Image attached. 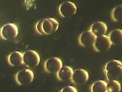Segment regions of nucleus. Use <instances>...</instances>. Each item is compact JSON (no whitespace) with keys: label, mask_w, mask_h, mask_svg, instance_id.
Segmentation results:
<instances>
[{"label":"nucleus","mask_w":122,"mask_h":92,"mask_svg":"<svg viewBox=\"0 0 122 92\" xmlns=\"http://www.w3.org/2000/svg\"><path fill=\"white\" fill-rule=\"evenodd\" d=\"M77 11L76 5L72 2L66 1L61 4L59 8V13L64 18H69L74 15Z\"/></svg>","instance_id":"8"},{"label":"nucleus","mask_w":122,"mask_h":92,"mask_svg":"<svg viewBox=\"0 0 122 92\" xmlns=\"http://www.w3.org/2000/svg\"><path fill=\"white\" fill-rule=\"evenodd\" d=\"M34 79V74L29 69H23L19 71L15 76V80L20 85H27L31 83Z\"/></svg>","instance_id":"4"},{"label":"nucleus","mask_w":122,"mask_h":92,"mask_svg":"<svg viewBox=\"0 0 122 92\" xmlns=\"http://www.w3.org/2000/svg\"><path fill=\"white\" fill-rule=\"evenodd\" d=\"M105 72L108 81L116 80L122 75V63L116 60L109 61L105 66Z\"/></svg>","instance_id":"2"},{"label":"nucleus","mask_w":122,"mask_h":92,"mask_svg":"<svg viewBox=\"0 0 122 92\" xmlns=\"http://www.w3.org/2000/svg\"><path fill=\"white\" fill-rule=\"evenodd\" d=\"M8 60L10 65L16 66L23 64V54L20 52L15 51L9 55Z\"/></svg>","instance_id":"13"},{"label":"nucleus","mask_w":122,"mask_h":92,"mask_svg":"<svg viewBox=\"0 0 122 92\" xmlns=\"http://www.w3.org/2000/svg\"><path fill=\"white\" fill-rule=\"evenodd\" d=\"M77 91L76 88L71 86H66L63 87L61 91V92H77Z\"/></svg>","instance_id":"18"},{"label":"nucleus","mask_w":122,"mask_h":92,"mask_svg":"<svg viewBox=\"0 0 122 92\" xmlns=\"http://www.w3.org/2000/svg\"><path fill=\"white\" fill-rule=\"evenodd\" d=\"M92 92H107V83L103 80H98L92 86Z\"/></svg>","instance_id":"15"},{"label":"nucleus","mask_w":122,"mask_h":92,"mask_svg":"<svg viewBox=\"0 0 122 92\" xmlns=\"http://www.w3.org/2000/svg\"><path fill=\"white\" fill-rule=\"evenodd\" d=\"M112 45L108 36L103 35L97 37L93 46L97 52H102L108 50Z\"/></svg>","instance_id":"7"},{"label":"nucleus","mask_w":122,"mask_h":92,"mask_svg":"<svg viewBox=\"0 0 122 92\" xmlns=\"http://www.w3.org/2000/svg\"><path fill=\"white\" fill-rule=\"evenodd\" d=\"M23 64L30 68L37 66L40 61V57L38 53L34 50H28L23 54Z\"/></svg>","instance_id":"3"},{"label":"nucleus","mask_w":122,"mask_h":92,"mask_svg":"<svg viewBox=\"0 0 122 92\" xmlns=\"http://www.w3.org/2000/svg\"><path fill=\"white\" fill-rule=\"evenodd\" d=\"M59 27V23L52 18L42 19L36 25V30L38 33L43 35L52 34L56 32Z\"/></svg>","instance_id":"1"},{"label":"nucleus","mask_w":122,"mask_h":92,"mask_svg":"<svg viewBox=\"0 0 122 92\" xmlns=\"http://www.w3.org/2000/svg\"><path fill=\"white\" fill-rule=\"evenodd\" d=\"M108 36L112 44L119 45L122 43V30L121 29H116L112 31L110 33Z\"/></svg>","instance_id":"14"},{"label":"nucleus","mask_w":122,"mask_h":92,"mask_svg":"<svg viewBox=\"0 0 122 92\" xmlns=\"http://www.w3.org/2000/svg\"><path fill=\"white\" fill-rule=\"evenodd\" d=\"M73 71L70 66H62L57 73V78L61 81H68L71 80Z\"/></svg>","instance_id":"11"},{"label":"nucleus","mask_w":122,"mask_h":92,"mask_svg":"<svg viewBox=\"0 0 122 92\" xmlns=\"http://www.w3.org/2000/svg\"><path fill=\"white\" fill-rule=\"evenodd\" d=\"M89 75L84 69H78L73 71L71 80L73 83L77 85L85 84L89 80Z\"/></svg>","instance_id":"9"},{"label":"nucleus","mask_w":122,"mask_h":92,"mask_svg":"<svg viewBox=\"0 0 122 92\" xmlns=\"http://www.w3.org/2000/svg\"><path fill=\"white\" fill-rule=\"evenodd\" d=\"M121 90V84L116 80H110L107 83V92H119Z\"/></svg>","instance_id":"16"},{"label":"nucleus","mask_w":122,"mask_h":92,"mask_svg":"<svg viewBox=\"0 0 122 92\" xmlns=\"http://www.w3.org/2000/svg\"><path fill=\"white\" fill-rule=\"evenodd\" d=\"M107 30L108 28L106 24L101 22L93 23L90 29L91 32L96 37L105 35Z\"/></svg>","instance_id":"12"},{"label":"nucleus","mask_w":122,"mask_h":92,"mask_svg":"<svg viewBox=\"0 0 122 92\" xmlns=\"http://www.w3.org/2000/svg\"><path fill=\"white\" fill-rule=\"evenodd\" d=\"M122 5L116 6L112 10V20L115 22H118L121 21L122 16Z\"/></svg>","instance_id":"17"},{"label":"nucleus","mask_w":122,"mask_h":92,"mask_svg":"<svg viewBox=\"0 0 122 92\" xmlns=\"http://www.w3.org/2000/svg\"><path fill=\"white\" fill-rule=\"evenodd\" d=\"M63 66V63L60 59L52 57L48 59L44 64V69L46 72L51 74H57Z\"/></svg>","instance_id":"6"},{"label":"nucleus","mask_w":122,"mask_h":92,"mask_svg":"<svg viewBox=\"0 0 122 92\" xmlns=\"http://www.w3.org/2000/svg\"><path fill=\"white\" fill-rule=\"evenodd\" d=\"M0 35L5 40H11L16 37L18 34V27L12 23L5 24L0 30Z\"/></svg>","instance_id":"5"},{"label":"nucleus","mask_w":122,"mask_h":92,"mask_svg":"<svg viewBox=\"0 0 122 92\" xmlns=\"http://www.w3.org/2000/svg\"><path fill=\"white\" fill-rule=\"evenodd\" d=\"M96 37L91 31H85L79 36V43L83 47H90L93 46Z\"/></svg>","instance_id":"10"}]
</instances>
